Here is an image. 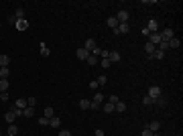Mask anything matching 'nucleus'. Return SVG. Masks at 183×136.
Listing matches in <instances>:
<instances>
[{"label":"nucleus","mask_w":183,"mask_h":136,"mask_svg":"<svg viewBox=\"0 0 183 136\" xmlns=\"http://www.w3.org/2000/svg\"><path fill=\"white\" fill-rule=\"evenodd\" d=\"M173 37H175V31H173L171 27H167V29L161 31V39H163V41H171Z\"/></svg>","instance_id":"f257e3e1"},{"label":"nucleus","mask_w":183,"mask_h":136,"mask_svg":"<svg viewBox=\"0 0 183 136\" xmlns=\"http://www.w3.org/2000/svg\"><path fill=\"white\" fill-rule=\"evenodd\" d=\"M149 97H153V100H157V97H161V88L159 86H151L149 88V93H146Z\"/></svg>","instance_id":"f03ea898"},{"label":"nucleus","mask_w":183,"mask_h":136,"mask_svg":"<svg viewBox=\"0 0 183 136\" xmlns=\"http://www.w3.org/2000/svg\"><path fill=\"white\" fill-rule=\"evenodd\" d=\"M128 31H130V25H128V22H120L118 29H114V35H124V33H128Z\"/></svg>","instance_id":"7ed1b4c3"},{"label":"nucleus","mask_w":183,"mask_h":136,"mask_svg":"<svg viewBox=\"0 0 183 136\" xmlns=\"http://www.w3.org/2000/svg\"><path fill=\"white\" fill-rule=\"evenodd\" d=\"M75 57H77L80 61H86V59L90 57V51H88V49H84V47H80V49L75 51Z\"/></svg>","instance_id":"20e7f679"},{"label":"nucleus","mask_w":183,"mask_h":136,"mask_svg":"<svg viewBox=\"0 0 183 136\" xmlns=\"http://www.w3.org/2000/svg\"><path fill=\"white\" fill-rule=\"evenodd\" d=\"M146 39H149V43H153L155 47H157L159 43H161V41H163V39H161V33H151Z\"/></svg>","instance_id":"39448f33"},{"label":"nucleus","mask_w":183,"mask_h":136,"mask_svg":"<svg viewBox=\"0 0 183 136\" xmlns=\"http://www.w3.org/2000/svg\"><path fill=\"white\" fill-rule=\"evenodd\" d=\"M146 31H149V33H159V22H157L155 18H151L149 25H146Z\"/></svg>","instance_id":"423d86ee"},{"label":"nucleus","mask_w":183,"mask_h":136,"mask_svg":"<svg viewBox=\"0 0 183 136\" xmlns=\"http://www.w3.org/2000/svg\"><path fill=\"white\" fill-rule=\"evenodd\" d=\"M14 25H16V29H18V31H27V29H29V22H27V18H18Z\"/></svg>","instance_id":"0eeeda50"},{"label":"nucleus","mask_w":183,"mask_h":136,"mask_svg":"<svg viewBox=\"0 0 183 136\" xmlns=\"http://www.w3.org/2000/svg\"><path fill=\"white\" fill-rule=\"evenodd\" d=\"M155 51H157V47L153 45V43H149V41H146V45H144V53H146V57H149V59H151V55H153Z\"/></svg>","instance_id":"6e6552de"},{"label":"nucleus","mask_w":183,"mask_h":136,"mask_svg":"<svg viewBox=\"0 0 183 136\" xmlns=\"http://www.w3.org/2000/svg\"><path fill=\"white\" fill-rule=\"evenodd\" d=\"M116 20H118V22H128V12H126V10H120V12L116 14Z\"/></svg>","instance_id":"1a4fd4ad"},{"label":"nucleus","mask_w":183,"mask_h":136,"mask_svg":"<svg viewBox=\"0 0 183 136\" xmlns=\"http://www.w3.org/2000/svg\"><path fill=\"white\" fill-rule=\"evenodd\" d=\"M106 22H108V27H110V29H118V25H120V22L116 20V16H110Z\"/></svg>","instance_id":"9d476101"},{"label":"nucleus","mask_w":183,"mask_h":136,"mask_svg":"<svg viewBox=\"0 0 183 136\" xmlns=\"http://www.w3.org/2000/svg\"><path fill=\"white\" fill-rule=\"evenodd\" d=\"M167 43H169V47H171V49H179V47H181V41H179V39H175V37H173L171 41H167Z\"/></svg>","instance_id":"9b49d317"},{"label":"nucleus","mask_w":183,"mask_h":136,"mask_svg":"<svg viewBox=\"0 0 183 136\" xmlns=\"http://www.w3.org/2000/svg\"><path fill=\"white\" fill-rule=\"evenodd\" d=\"M4 120H6L8 124H14V120H16V116H14L12 112H6V114H4Z\"/></svg>","instance_id":"f8f14e48"},{"label":"nucleus","mask_w":183,"mask_h":136,"mask_svg":"<svg viewBox=\"0 0 183 136\" xmlns=\"http://www.w3.org/2000/svg\"><path fill=\"white\" fill-rule=\"evenodd\" d=\"M49 126H53V128H59V126H61V120H59L57 116H53V118L49 120Z\"/></svg>","instance_id":"ddd939ff"},{"label":"nucleus","mask_w":183,"mask_h":136,"mask_svg":"<svg viewBox=\"0 0 183 136\" xmlns=\"http://www.w3.org/2000/svg\"><path fill=\"white\" fill-rule=\"evenodd\" d=\"M146 128H149V130H151V132H159V128H161V124H159V122H157V120H155V122H151V124H149V126H146Z\"/></svg>","instance_id":"4468645a"},{"label":"nucleus","mask_w":183,"mask_h":136,"mask_svg":"<svg viewBox=\"0 0 183 136\" xmlns=\"http://www.w3.org/2000/svg\"><path fill=\"white\" fill-rule=\"evenodd\" d=\"M8 75H10V69L8 67H0V79H8Z\"/></svg>","instance_id":"2eb2a0df"},{"label":"nucleus","mask_w":183,"mask_h":136,"mask_svg":"<svg viewBox=\"0 0 183 136\" xmlns=\"http://www.w3.org/2000/svg\"><path fill=\"white\" fill-rule=\"evenodd\" d=\"M8 63H10V57L8 55H0V67H8Z\"/></svg>","instance_id":"dca6fc26"},{"label":"nucleus","mask_w":183,"mask_h":136,"mask_svg":"<svg viewBox=\"0 0 183 136\" xmlns=\"http://www.w3.org/2000/svg\"><path fill=\"white\" fill-rule=\"evenodd\" d=\"M8 88H10L8 79H0V93H2V91H8Z\"/></svg>","instance_id":"f3484780"},{"label":"nucleus","mask_w":183,"mask_h":136,"mask_svg":"<svg viewBox=\"0 0 183 136\" xmlns=\"http://www.w3.org/2000/svg\"><path fill=\"white\" fill-rule=\"evenodd\" d=\"M108 59H110V63H118V61H120V53H116V51H114V53H110V57H108Z\"/></svg>","instance_id":"a211bd4d"},{"label":"nucleus","mask_w":183,"mask_h":136,"mask_svg":"<svg viewBox=\"0 0 183 136\" xmlns=\"http://www.w3.org/2000/svg\"><path fill=\"white\" fill-rule=\"evenodd\" d=\"M102 102H104V95H102V93H100V91H98V93H96V95H94V100H92V104H98V106H100V104H102Z\"/></svg>","instance_id":"6ab92c4d"},{"label":"nucleus","mask_w":183,"mask_h":136,"mask_svg":"<svg viewBox=\"0 0 183 136\" xmlns=\"http://www.w3.org/2000/svg\"><path fill=\"white\" fill-rule=\"evenodd\" d=\"M114 110H116V112H124V110H126V104H124V102H116V104H114Z\"/></svg>","instance_id":"aec40b11"},{"label":"nucleus","mask_w":183,"mask_h":136,"mask_svg":"<svg viewBox=\"0 0 183 136\" xmlns=\"http://www.w3.org/2000/svg\"><path fill=\"white\" fill-rule=\"evenodd\" d=\"M90 106H92V100H80V108L82 110H88Z\"/></svg>","instance_id":"412c9836"},{"label":"nucleus","mask_w":183,"mask_h":136,"mask_svg":"<svg viewBox=\"0 0 183 136\" xmlns=\"http://www.w3.org/2000/svg\"><path fill=\"white\" fill-rule=\"evenodd\" d=\"M8 136H18V128H16L14 124L8 126Z\"/></svg>","instance_id":"4be33fe9"},{"label":"nucleus","mask_w":183,"mask_h":136,"mask_svg":"<svg viewBox=\"0 0 183 136\" xmlns=\"http://www.w3.org/2000/svg\"><path fill=\"white\" fill-rule=\"evenodd\" d=\"M14 106H16L18 110H25V108H27V100H23V97H20V100H16V104H14Z\"/></svg>","instance_id":"5701e85b"},{"label":"nucleus","mask_w":183,"mask_h":136,"mask_svg":"<svg viewBox=\"0 0 183 136\" xmlns=\"http://www.w3.org/2000/svg\"><path fill=\"white\" fill-rule=\"evenodd\" d=\"M33 112H35V108H29V106H27V108L23 110V116H25V118H31V116H33Z\"/></svg>","instance_id":"b1692460"},{"label":"nucleus","mask_w":183,"mask_h":136,"mask_svg":"<svg viewBox=\"0 0 183 136\" xmlns=\"http://www.w3.org/2000/svg\"><path fill=\"white\" fill-rule=\"evenodd\" d=\"M53 116H55V112H53V108H51V106H47V108H45V118H49V120H51Z\"/></svg>","instance_id":"393cba45"},{"label":"nucleus","mask_w":183,"mask_h":136,"mask_svg":"<svg viewBox=\"0 0 183 136\" xmlns=\"http://www.w3.org/2000/svg\"><path fill=\"white\" fill-rule=\"evenodd\" d=\"M157 49H159V51H163V53H165V51H167V49H169V43H167V41H161V43H159V45H157Z\"/></svg>","instance_id":"a878e982"},{"label":"nucleus","mask_w":183,"mask_h":136,"mask_svg":"<svg viewBox=\"0 0 183 136\" xmlns=\"http://www.w3.org/2000/svg\"><path fill=\"white\" fill-rule=\"evenodd\" d=\"M163 57H165V53H163V51H159V49L151 55V59H163Z\"/></svg>","instance_id":"bb28decb"},{"label":"nucleus","mask_w":183,"mask_h":136,"mask_svg":"<svg viewBox=\"0 0 183 136\" xmlns=\"http://www.w3.org/2000/svg\"><path fill=\"white\" fill-rule=\"evenodd\" d=\"M142 104H144V106H153V104H155V100H153V97H149V95H144V97H142Z\"/></svg>","instance_id":"cd10ccee"},{"label":"nucleus","mask_w":183,"mask_h":136,"mask_svg":"<svg viewBox=\"0 0 183 136\" xmlns=\"http://www.w3.org/2000/svg\"><path fill=\"white\" fill-rule=\"evenodd\" d=\"M86 63H88V65H96V63H98V57H94V55H90V57L86 59Z\"/></svg>","instance_id":"c85d7f7f"},{"label":"nucleus","mask_w":183,"mask_h":136,"mask_svg":"<svg viewBox=\"0 0 183 136\" xmlns=\"http://www.w3.org/2000/svg\"><path fill=\"white\" fill-rule=\"evenodd\" d=\"M14 18L18 20V18H25V10L23 8H16V14H14Z\"/></svg>","instance_id":"c756f323"},{"label":"nucleus","mask_w":183,"mask_h":136,"mask_svg":"<svg viewBox=\"0 0 183 136\" xmlns=\"http://www.w3.org/2000/svg\"><path fill=\"white\" fill-rule=\"evenodd\" d=\"M104 112H106V114H112V112H114V104H106V106H104Z\"/></svg>","instance_id":"7c9ffc66"},{"label":"nucleus","mask_w":183,"mask_h":136,"mask_svg":"<svg viewBox=\"0 0 183 136\" xmlns=\"http://www.w3.org/2000/svg\"><path fill=\"white\" fill-rule=\"evenodd\" d=\"M10 112H12V114H14L16 118H18V116H23V110H18L16 106H12V108H10Z\"/></svg>","instance_id":"2f4dec72"},{"label":"nucleus","mask_w":183,"mask_h":136,"mask_svg":"<svg viewBox=\"0 0 183 136\" xmlns=\"http://www.w3.org/2000/svg\"><path fill=\"white\" fill-rule=\"evenodd\" d=\"M106 81H108V77H106V75H100V77H98V81H96V83H98V86H104V83H106Z\"/></svg>","instance_id":"473e14b6"},{"label":"nucleus","mask_w":183,"mask_h":136,"mask_svg":"<svg viewBox=\"0 0 183 136\" xmlns=\"http://www.w3.org/2000/svg\"><path fill=\"white\" fill-rule=\"evenodd\" d=\"M8 100H10L8 91H2V93H0V102H8Z\"/></svg>","instance_id":"72a5a7b5"},{"label":"nucleus","mask_w":183,"mask_h":136,"mask_svg":"<svg viewBox=\"0 0 183 136\" xmlns=\"http://www.w3.org/2000/svg\"><path fill=\"white\" fill-rule=\"evenodd\" d=\"M35 104H37L35 97H29V100H27V106H29V108H35Z\"/></svg>","instance_id":"f704fd0d"},{"label":"nucleus","mask_w":183,"mask_h":136,"mask_svg":"<svg viewBox=\"0 0 183 136\" xmlns=\"http://www.w3.org/2000/svg\"><path fill=\"white\" fill-rule=\"evenodd\" d=\"M110 65H112V63H110V59H102V67H104V69H108Z\"/></svg>","instance_id":"c9c22d12"},{"label":"nucleus","mask_w":183,"mask_h":136,"mask_svg":"<svg viewBox=\"0 0 183 136\" xmlns=\"http://www.w3.org/2000/svg\"><path fill=\"white\" fill-rule=\"evenodd\" d=\"M41 55H45V57L49 55V49H47V45H45V43L41 45Z\"/></svg>","instance_id":"e433bc0d"},{"label":"nucleus","mask_w":183,"mask_h":136,"mask_svg":"<svg viewBox=\"0 0 183 136\" xmlns=\"http://www.w3.org/2000/svg\"><path fill=\"white\" fill-rule=\"evenodd\" d=\"M39 124H41V126H49V118H45V116H43V118L39 120Z\"/></svg>","instance_id":"4c0bfd02"},{"label":"nucleus","mask_w":183,"mask_h":136,"mask_svg":"<svg viewBox=\"0 0 183 136\" xmlns=\"http://www.w3.org/2000/svg\"><path fill=\"white\" fill-rule=\"evenodd\" d=\"M153 134H155V132H151L149 128H144V130H142V134H140V136H153Z\"/></svg>","instance_id":"58836bf2"},{"label":"nucleus","mask_w":183,"mask_h":136,"mask_svg":"<svg viewBox=\"0 0 183 136\" xmlns=\"http://www.w3.org/2000/svg\"><path fill=\"white\" fill-rule=\"evenodd\" d=\"M57 136H71V132H69V130H59Z\"/></svg>","instance_id":"ea45409f"},{"label":"nucleus","mask_w":183,"mask_h":136,"mask_svg":"<svg viewBox=\"0 0 183 136\" xmlns=\"http://www.w3.org/2000/svg\"><path fill=\"white\" fill-rule=\"evenodd\" d=\"M116 102H120L118 95H110V104H116Z\"/></svg>","instance_id":"a19ab883"},{"label":"nucleus","mask_w":183,"mask_h":136,"mask_svg":"<svg viewBox=\"0 0 183 136\" xmlns=\"http://www.w3.org/2000/svg\"><path fill=\"white\" fill-rule=\"evenodd\" d=\"M94 136H104V130H100V128H98V130H96V134Z\"/></svg>","instance_id":"79ce46f5"},{"label":"nucleus","mask_w":183,"mask_h":136,"mask_svg":"<svg viewBox=\"0 0 183 136\" xmlns=\"http://www.w3.org/2000/svg\"><path fill=\"white\" fill-rule=\"evenodd\" d=\"M0 136H2V134H0Z\"/></svg>","instance_id":"37998d69"}]
</instances>
